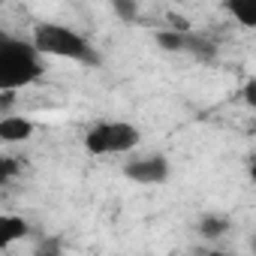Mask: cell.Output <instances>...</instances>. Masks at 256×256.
<instances>
[{"mask_svg":"<svg viewBox=\"0 0 256 256\" xmlns=\"http://www.w3.org/2000/svg\"><path fill=\"white\" fill-rule=\"evenodd\" d=\"M40 54H48V58H60V60H76V64H88V66H96L100 64V54L96 48L72 28L66 24H58V22H42L34 28V40Z\"/></svg>","mask_w":256,"mask_h":256,"instance_id":"cell-1","label":"cell"},{"mask_svg":"<svg viewBox=\"0 0 256 256\" xmlns=\"http://www.w3.org/2000/svg\"><path fill=\"white\" fill-rule=\"evenodd\" d=\"M42 76V54L34 42L0 36V88L12 94L16 88H24Z\"/></svg>","mask_w":256,"mask_h":256,"instance_id":"cell-2","label":"cell"},{"mask_svg":"<svg viewBox=\"0 0 256 256\" xmlns=\"http://www.w3.org/2000/svg\"><path fill=\"white\" fill-rule=\"evenodd\" d=\"M139 145V130L126 120H100L84 136V148L96 157L108 154H126Z\"/></svg>","mask_w":256,"mask_h":256,"instance_id":"cell-3","label":"cell"},{"mask_svg":"<svg viewBox=\"0 0 256 256\" xmlns=\"http://www.w3.org/2000/svg\"><path fill=\"white\" fill-rule=\"evenodd\" d=\"M124 175L136 184H163L169 178V160L163 154H148L124 166Z\"/></svg>","mask_w":256,"mask_h":256,"instance_id":"cell-4","label":"cell"},{"mask_svg":"<svg viewBox=\"0 0 256 256\" xmlns=\"http://www.w3.org/2000/svg\"><path fill=\"white\" fill-rule=\"evenodd\" d=\"M34 136V120L18 118V114H4L0 118V139L4 142H24Z\"/></svg>","mask_w":256,"mask_h":256,"instance_id":"cell-5","label":"cell"},{"mask_svg":"<svg viewBox=\"0 0 256 256\" xmlns=\"http://www.w3.org/2000/svg\"><path fill=\"white\" fill-rule=\"evenodd\" d=\"M223 10L244 28H256V0H229Z\"/></svg>","mask_w":256,"mask_h":256,"instance_id":"cell-6","label":"cell"},{"mask_svg":"<svg viewBox=\"0 0 256 256\" xmlns=\"http://www.w3.org/2000/svg\"><path fill=\"white\" fill-rule=\"evenodd\" d=\"M24 235H28L24 220H18V217H4V220H0V244H4V247H10L12 241H18Z\"/></svg>","mask_w":256,"mask_h":256,"instance_id":"cell-7","label":"cell"},{"mask_svg":"<svg viewBox=\"0 0 256 256\" xmlns=\"http://www.w3.org/2000/svg\"><path fill=\"white\" fill-rule=\"evenodd\" d=\"M226 226H229V223H226V220H217V217H205V220H202V232H205L208 238H211V235H223Z\"/></svg>","mask_w":256,"mask_h":256,"instance_id":"cell-8","label":"cell"},{"mask_svg":"<svg viewBox=\"0 0 256 256\" xmlns=\"http://www.w3.org/2000/svg\"><path fill=\"white\" fill-rule=\"evenodd\" d=\"M241 100H244V102L256 112V78H250V82L241 88Z\"/></svg>","mask_w":256,"mask_h":256,"instance_id":"cell-9","label":"cell"},{"mask_svg":"<svg viewBox=\"0 0 256 256\" xmlns=\"http://www.w3.org/2000/svg\"><path fill=\"white\" fill-rule=\"evenodd\" d=\"M114 12H118L120 18H133V16H136V6H133V4H114Z\"/></svg>","mask_w":256,"mask_h":256,"instance_id":"cell-10","label":"cell"},{"mask_svg":"<svg viewBox=\"0 0 256 256\" xmlns=\"http://www.w3.org/2000/svg\"><path fill=\"white\" fill-rule=\"evenodd\" d=\"M10 175H16V163L10 157H4V178H10Z\"/></svg>","mask_w":256,"mask_h":256,"instance_id":"cell-11","label":"cell"},{"mask_svg":"<svg viewBox=\"0 0 256 256\" xmlns=\"http://www.w3.org/2000/svg\"><path fill=\"white\" fill-rule=\"evenodd\" d=\"M187 256H232V253H223V250H208V253H187Z\"/></svg>","mask_w":256,"mask_h":256,"instance_id":"cell-12","label":"cell"},{"mask_svg":"<svg viewBox=\"0 0 256 256\" xmlns=\"http://www.w3.org/2000/svg\"><path fill=\"white\" fill-rule=\"evenodd\" d=\"M250 178H253V184H256V160H253V166H250Z\"/></svg>","mask_w":256,"mask_h":256,"instance_id":"cell-13","label":"cell"}]
</instances>
